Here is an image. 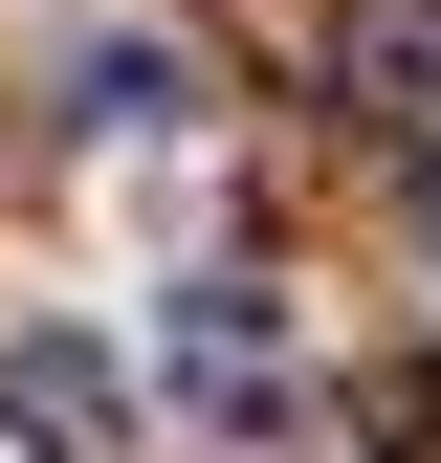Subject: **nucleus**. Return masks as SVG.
<instances>
[{"label": "nucleus", "instance_id": "1", "mask_svg": "<svg viewBox=\"0 0 441 463\" xmlns=\"http://www.w3.org/2000/svg\"><path fill=\"white\" fill-rule=\"evenodd\" d=\"M0 420H23V463H133V375L89 331H0Z\"/></svg>", "mask_w": 441, "mask_h": 463}, {"label": "nucleus", "instance_id": "2", "mask_svg": "<svg viewBox=\"0 0 441 463\" xmlns=\"http://www.w3.org/2000/svg\"><path fill=\"white\" fill-rule=\"evenodd\" d=\"M177 397H199V420H265V397H287V331H265V287H177Z\"/></svg>", "mask_w": 441, "mask_h": 463}, {"label": "nucleus", "instance_id": "3", "mask_svg": "<svg viewBox=\"0 0 441 463\" xmlns=\"http://www.w3.org/2000/svg\"><path fill=\"white\" fill-rule=\"evenodd\" d=\"M331 89H353L375 133L441 155V0H353V23H331Z\"/></svg>", "mask_w": 441, "mask_h": 463}, {"label": "nucleus", "instance_id": "4", "mask_svg": "<svg viewBox=\"0 0 441 463\" xmlns=\"http://www.w3.org/2000/svg\"><path fill=\"white\" fill-rule=\"evenodd\" d=\"M67 110H89V133H155V110H177V44H89Z\"/></svg>", "mask_w": 441, "mask_h": 463}]
</instances>
